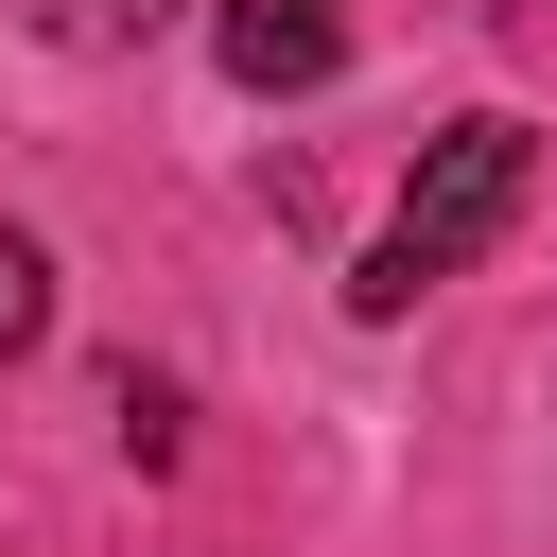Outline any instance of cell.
<instances>
[{
    "instance_id": "cell-5",
    "label": "cell",
    "mask_w": 557,
    "mask_h": 557,
    "mask_svg": "<svg viewBox=\"0 0 557 557\" xmlns=\"http://www.w3.org/2000/svg\"><path fill=\"white\" fill-rule=\"evenodd\" d=\"M505 17H557V0H505Z\"/></svg>"
},
{
    "instance_id": "cell-2",
    "label": "cell",
    "mask_w": 557,
    "mask_h": 557,
    "mask_svg": "<svg viewBox=\"0 0 557 557\" xmlns=\"http://www.w3.org/2000/svg\"><path fill=\"white\" fill-rule=\"evenodd\" d=\"M209 52H226V87L296 104V87L348 70V0H209Z\"/></svg>"
},
{
    "instance_id": "cell-4",
    "label": "cell",
    "mask_w": 557,
    "mask_h": 557,
    "mask_svg": "<svg viewBox=\"0 0 557 557\" xmlns=\"http://www.w3.org/2000/svg\"><path fill=\"white\" fill-rule=\"evenodd\" d=\"M157 0H17V35H52V52H122Z\"/></svg>"
},
{
    "instance_id": "cell-1",
    "label": "cell",
    "mask_w": 557,
    "mask_h": 557,
    "mask_svg": "<svg viewBox=\"0 0 557 557\" xmlns=\"http://www.w3.org/2000/svg\"><path fill=\"white\" fill-rule=\"evenodd\" d=\"M522 191H540V122H505V104L435 122L418 174H400V209H383V244H366V278H348V313H418L435 278H470L522 226Z\"/></svg>"
},
{
    "instance_id": "cell-3",
    "label": "cell",
    "mask_w": 557,
    "mask_h": 557,
    "mask_svg": "<svg viewBox=\"0 0 557 557\" xmlns=\"http://www.w3.org/2000/svg\"><path fill=\"white\" fill-rule=\"evenodd\" d=\"M17 348H52V244L35 226H0V366Z\"/></svg>"
}]
</instances>
